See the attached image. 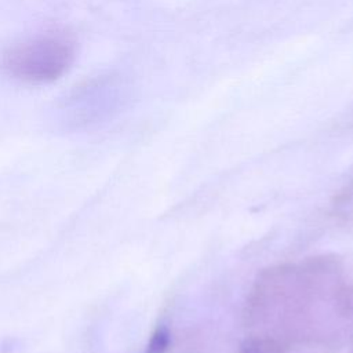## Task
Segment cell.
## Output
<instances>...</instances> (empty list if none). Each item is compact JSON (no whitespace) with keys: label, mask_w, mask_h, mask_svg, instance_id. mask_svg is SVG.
<instances>
[{"label":"cell","mask_w":353,"mask_h":353,"mask_svg":"<svg viewBox=\"0 0 353 353\" xmlns=\"http://www.w3.org/2000/svg\"><path fill=\"white\" fill-rule=\"evenodd\" d=\"M250 335L287 353H331L353 328V283L342 261L320 255L263 270L245 305Z\"/></svg>","instance_id":"6da1fadb"},{"label":"cell","mask_w":353,"mask_h":353,"mask_svg":"<svg viewBox=\"0 0 353 353\" xmlns=\"http://www.w3.org/2000/svg\"><path fill=\"white\" fill-rule=\"evenodd\" d=\"M77 44L63 30H50L8 47L1 55L4 73L25 84H47L62 77L73 65Z\"/></svg>","instance_id":"7a4b0ae2"},{"label":"cell","mask_w":353,"mask_h":353,"mask_svg":"<svg viewBox=\"0 0 353 353\" xmlns=\"http://www.w3.org/2000/svg\"><path fill=\"white\" fill-rule=\"evenodd\" d=\"M334 212L345 223L353 225V183L339 192L334 203Z\"/></svg>","instance_id":"3957f363"},{"label":"cell","mask_w":353,"mask_h":353,"mask_svg":"<svg viewBox=\"0 0 353 353\" xmlns=\"http://www.w3.org/2000/svg\"><path fill=\"white\" fill-rule=\"evenodd\" d=\"M170 343L171 336L168 330L165 327H157L148 341L145 353H165L170 349Z\"/></svg>","instance_id":"277c9868"}]
</instances>
